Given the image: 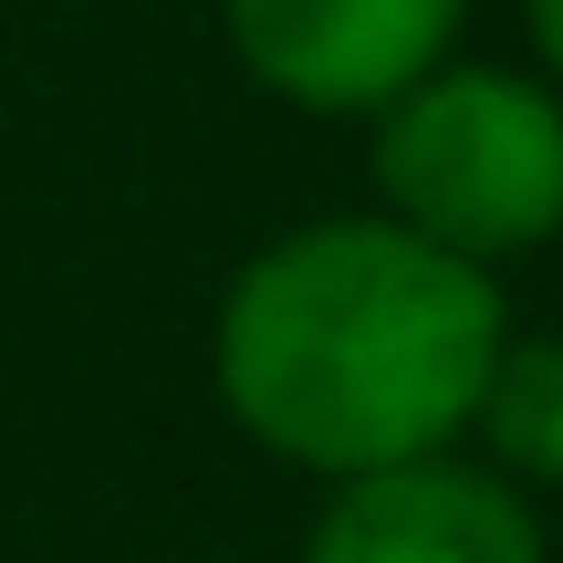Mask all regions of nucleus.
<instances>
[{
  "label": "nucleus",
  "mask_w": 563,
  "mask_h": 563,
  "mask_svg": "<svg viewBox=\"0 0 563 563\" xmlns=\"http://www.w3.org/2000/svg\"><path fill=\"white\" fill-rule=\"evenodd\" d=\"M302 563H553V543L532 490H511L470 449H439L334 481L302 532Z\"/></svg>",
  "instance_id": "4"
},
{
  "label": "nucleus",
  "mask_w": 563,
  "mask_h": 563,
  "mask_svg": "<svg viewBox=\"0 0 563 563\" xmlns=\"http://www.w3.org/2000/svg\"><path fill=\"white\" fill-rule=\"evenodd\" d=\"M501 334V272L397 230L386 209H344L230 272L209 313V386L262 460L334 490L460 449Z\"/></svg>",
  "instance_id": "1"
},
{
  "label": "nucleus",
  "mask_w": 563,
  "mask_h": 563,
  "mask_svg": "<svg viewBox=\"0 0 563 563\" xmlns=\"http://www.w3.org/2000/svg\"><path fill=\"white\" fill-rule=\"evenodd\" d=\"M460 449L481 470H501L511 490H532V501L563 490V334H553V323H511V334H501Z\"/></svg>",
  "instance_id": "5"
},
{
  "label": "nucleus",
  "mask_w": 563,
  "mask_h": 563,
  "mask_svg": "<svg viewBox=\"0 0 563 563\" xmlns=\"http://www.w3.org/2000/svg\"><path fill=\"white\" fill-rule=\"evenodd\" d=\"M470 0H220V32L241 74L292 115H376L428 63L460 53Z\"/></svg>",
  "instance_id": "3"
},
{
  "label": "nucleus",
  "mask_w": 563,
  "mask_h": 563,
  "mask_svg": "<svg viewBox=\"0 0 563 563\" xmlns=\"http://www.w3.org/2000/svg\"><path fill=\"white\" fill-rule=\"evenodd\" d=\"M376 209L460 262L501 272L563 241V84L522 63H428L397 104H376Z\"/></svg>",
  "instance_id": "2"
},
{
  "label": "nucleus",
  "mask_w": 563,
  "mask_h": 563,
  "mask_svg": "<svg viewBox=\"0 0 563 563\" xmlns=\"http://www.w3.org/2000/svg\"><path fill=\"white\" fill-rule=\"evenodd\" d=\"M532 21V63H543V84H563V0H522Z\"/></svg>",
  "instance_id": "6"
}]
</instances>
